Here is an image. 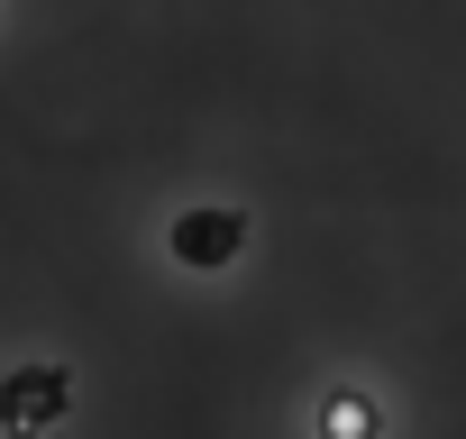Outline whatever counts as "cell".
<instances>
[{
	"label": "cell",
	"mask_w": 466,
	"mask_h": 439,
	"mask_svg": "<svg viewBox=\"0 0 466 439\" xmlns=\"http://www.w3.org/2000/svg\"><path fill=\"white\" fill-rule=\"evenodd\" d=\"M165 257L192 266V275H219V266H238V257H248V220L228 210V201H201V210L165 220Z\"/></svg>",
	"instance_id": "cell-1"
},
{
	"label": "cell",
	"mask_w": 466,
	"mask_h": 439,
	"mask_svg": "<svg viewBox=\"0 0 466 439\" xmlns=\"http://www.w3.org/2000/svg\"><path fill=\"white\" fill-rule=\"evenodd\" d=\"M65 403H74L65 366H10L0 375V439H46L65 421Z\"/></svg>",
	"instance_id": "cell-2"
},
{
	"label": "cell",
	"mask_w": 466,
	"mask_h": 439,
	"mask_svg": "<svg viewBox=\"0 0 466 439\" xmlns=\"http://www.w3.org/2000/svg\"><path fill=\"white\" fill-rule=\"evenodd\" d=\"M320 439H375V403L366 393H329L320 403Z\"/></svg>",
	"instance_id": "cell-3"
}]
</instances>
